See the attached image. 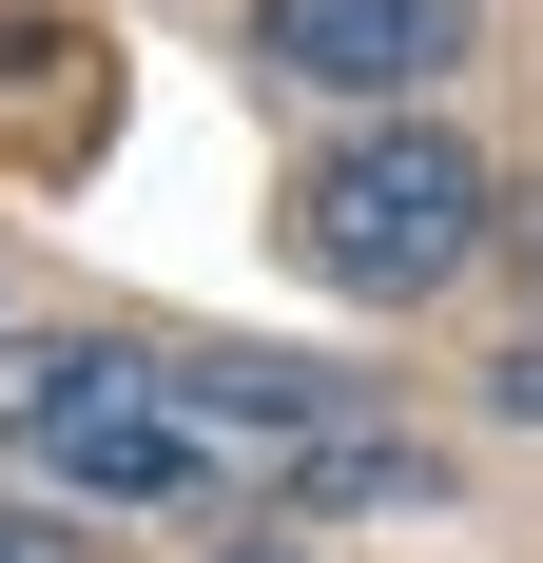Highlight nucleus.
<instances>
[{
	"label": "nucleus",
	"mask_w": 543,
	"mask_h": 563,
	"mask_svg": "<svg viewBox=\"0 0 543 563\" xmlns=\"http://www.w3.org/2000/svg\"><path fill=\"white\" fill-rule=\"evenodd\" d=\"M486 156L446 136V117H369V136H330L311 195H291V233H311L330 291H369V311H408V291H446L466 253H486Z\"/></svg>",
	"instance_id": "f257e3e1"
},
{
	"label": "nucleus",
	"mask_w": 543,
	"mask_h": 563,
	"mask_svg": "<svg viewBox=\"0 0 543 563\" xmlns=\"http://www.w3.org/2000/svg\"><path fill=\"white\" fill-rule=\"evenodd\" d=\"M524 273H543V214H524Z\"/></svg>",
	"instance_id": "0eeeda50"
},
{
	"label": "nucleus",
	"mask_w": 543,
	"mask_h": 563,
	"mask_svg": "<svg viewBox=\"0 0 543 563\" xmlns=\"http://www.w3.org/2000/svg\"><path fill=\"white\" fill-rule=\"evenodd\" d=\"M505 408H524V428H543V331H524V350H505Z\"/></svg>",
	"instance_id": "20e7f679"
},
{
	"label": "nucleus",
	"mask_w": 543,
	"mask_h": 563,
	"mask_svg": "<svg viewBox=\"0 0 543 563\" xmlns=\"http://www.w3.org/2000/svg\"><path fill=\"white\" fill-rule=\"evenodd\" d=\"M20 448L58 466V486H98V506H136V525H195L214 506V428L156 389V369H117V350H78V389L20 428Z\"/></svg>",
	"instance_id": "f03ea898"
},
{
	"label": "nucleus",
	"mask_w": 543,
	"mask_h": 563,
	"mask_svg": "<svg viewBox=\"0 0 543 563\" xmlns=\"http://www.w3.org/2000/svg\"><path fill=\"white\" fill-rule=\"evenodd\" d=\"M214 563H291V544H214Z\"/></svg>",
	"instance_id": "423d86ee"
},
{
	"label": "nucleus",
	"mask_w": 543,
	"mask_h": 563,
	"mask_svg": "<svg viewBox=\"0 0 543 563\" xmlns=\"http://www.w3.org/2000/svg\"><path fill=\"white\" fill-rule=\"evenodd\" d=\"M0 563H78V544H58V525H0Z\"/></svg>",
	"instance_id": "39448f33"
},
{
	"label": "nucleus",
	"mask_w": 543,
	"mask_h": 563,
	"mask_svg": "<svg viewBox=\"0 0 543 563\" xmlns=\"http://www.w3.org/2000/svg\"><path fill=\"white\" fill-rule=\"evenodd\" d=\"M253 58L311 98H428L466 58V0H253Z\"/></svg>",
	"instance_id": "7ed1b4c3"
}]
</instances>
